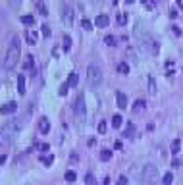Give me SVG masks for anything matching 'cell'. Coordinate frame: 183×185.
Wrapping results in <instances>:
<instances>
[{
  "instance_id": "cell-23",
  "label": "cell",
  "mask_w": 183,
  "mask_h": 185,
  "mask_svg": "<svg viewBox=\"0 0 183 185\" xmlns=\"http://www.w3.org/2000/svg\"><path fill=\"white\" fill-rule=\"evenodd\" d=\"M145 108V100L143 98H137L135 102H133V110H143Z\"/></svg>"
},
{
  "instance_id": "cell-13",
  "label": "cell",
  "mask_w": 183,
  "mask_h": 185,
  "mask_svg": "<svg viewBox=\"0 0 183 185\" xmlns=\"http://www.w3.org/2000/svg\"><path fill=\"white\" fill-rule=\"evenodd\" d=\"M121 123H123L121 114H114V116H112V125H114V127H121Z\"/></svg>"
},
{
  "instance_id": "cell-7",
  "label": "cell",
  "mask_w": 183,
  "mask_h": 185,
  "mask_svg": "<svg viewBox=\"0 0 183 185\" xmlns=\"http://www.w3.org/2000/svg\"><path fill=\"white\" fill-rule=\"evenodd\" d=\"M108 23H110V19H108V15H106V14L96 15V19H95V25H96V27H106Z\"/></svg>"
},
{
  "instance_id": "cell-34",
  "label": "cell",
  "mask_w": 183,
  "mask_h": 185,
  "mask_svg": "<svg viewBox=\"0 0 183 185\" xmlns=\"http://www.w3.org/2000/svg\"><path fill=\"white\" fill-rule=\"evenodd\" d=\"M118 185H127V178H125V175H120V179H118Z\"/></svg>"
},
{
  "instance_id": "cell-33",
  "label": "cell",
  "mask_w": 183,
  "mask_h": 185,
  "mask_svg": "<svg viewBox=\"0 0 183 185\" xmlns=\"http://www.w3.org/2000/svg\"><path fill=\"white\" fill-rule=\"evenodd\" d=\"M43 37H50V27H46V25H43Z\"/></svg>"
},
{
  "instance_id": "cell-10",
  "label": "cell",
  "mask_w": 183,
  "mask_h": 185,
  "mask_svg": "<svg viewBox=\"0 0 183 185\" xmlns=\"http://www.w3.org/2000/svg\"><path fill=\"white\" fill-rule=\"evenodd\" d=\"M77 83H79V75H77V71H71L70 75H68V85H70V87H75Z\"/></svg>"
},
{
  "instance_id": "cell-40",
  "label": "cell",
  "mask_w": 183,
  "mask_h": 185,
  "mask_svg": "<svg viewBox=\"0 0 183 185\" xmlns=\"http://www.w3.org/2000/svg\"><path fill=\"white\" fill-rule=\"evenodd\" d=\"M102 185H110V178H108V175H106V178L102 179Z\"/></svg>"
},
{
  "instance_id": "cell-16",
  "label": "cell",
  "mask_w": 183,
  "mask_h": 185,
  "mask_svg": "<svg viewBox=\"0 0 183 185\" xmlns=\"http://www.w3.org/2000/svg\"><path fill=\"white\" fill-rule=\"evenodd\" d=\"M33 64H35V58L31 54H27L25 62H23V68H25V69H31V68H33Z\"/></svg>"
},
{
  "instance_id": "cell-24",
  "label": "cell",
  "mask_w": 183,
  "mask_h": 185,
  "mask_svg": "<svg viewBox=\"0 0 183 185\" xmlns=\"http://www.w3.org/2000/svg\"><path fill=\"white\" fill-rule=\"evenodd\" d=\"M162 181H164V185H170V183L173 181V174H172V172H168V174L162 178Z\"/></svg>"
},
{
  "instance_id": "cell-11",
  "label": "cell",
  "mask_w": 183,
  "mask_h": 185,
  "mask_svg": "<svg viewBox=\"0 0 183 185\" xmlns=\"http://www.w3.org/2000/svg\"><path fill=\"white\" fill-rule=\"evenodd\" d=\"M18 93L25 94V75H18Z\"/></svg>"
},
{
  "instance_id": "cell-21",
  "label": "cell",
  "mask_w": 183,
  "mask_h": 185,
  "mask_svg": "<svg viewBox=\"0 0 183 185\" xmlns=\"http://www.w3.org/2000/svg\"><path fill=\"white\" fill-rule=\"evenodd\" d=\"M40 162H43L44 166H50V164L54 162V156H52V154H46V156H40Z\"/></svg>"
},
{
  "instance_id": "cell-36",
  "label": "cell",
  "mask_w": 183,
  "mask_h": 185,
  "mask_svg": "<svg viewBox=\"0 0 183 185\" xmlns=\"http://www.w3.org/2000/svg\"><path fill=\"white\" fill-rule=\"evenodd\" d=\"M172 31H173V35H181V29H179L177 25H173V27H172Z\"/></svg>"
},
{
  "instance_id": "cell-35",
  "label": "cell",
  "mask_w": 183,
  "mask_h": 185,
  "mask_svg": "<svg viewBox=\"0 0 183 185\" xmlns=\"http://www.w3.org/2000/svg\"><path fill=\"white\" fill-rule=\"evenodd\" d=\"M145 6L148 8V10H152V8H154V2H150V0H145Z\"/></svg>"
},
{
  "instance_id": "cell-18",
  "label": "cell",
  "mask_w": 183,
  "mask_h": 185,
  "mask_svg": "<svg viewBox=\"0 0 183 185\" xmlns=\"http://www.w3.org/2000/svg\"><path fill=\"white\" fill-rule=\"evenodd\" d=\"M123 135H125V137H133V135H135V125H133V123H127Z\"/></svg>"
},
{
  "instance_id": "cell-2",
  "label": "cell",
  "mask_w": 183,
  "mask_h": 185,
  "mask_svg": "<svg viewBox=\"0 0 183 185\" xmlns=\"http://www.w3.org/2000/svg\"><path fill=\"white\" fill-rule=\"evenodd\" d=\"M102 77H104V73H102V68L98 64H91L87 68V79H89L91 87H98L102 83Z\"/></svg>"
},
{
  "instance_id": "cell-31",
  "label": "cell",
  "mask_w": 183,
  "mask_h": 185,
  "mask_svg": "<svg viewBox=\"0 0 183 185\" xmlns=\"http://www.w3.org/2000/svg\"><path fill=\"white\" fill-rule=\"evenodd\" d=\"M98 133H106V122H98Z\"/></svg>"
},
{
  "instance_id": "cell-39",
  "label": "cell",
  "mask_w": 183,
  "mask_h": 185,
  "mask_svg": "<svg viewBox=\"0 0 183 185\" xmlns=\"http://www.w3.org/2000/svg\"><path fill=\"white\" fill-rule=\"evenodd\" d=\"M170 18L176 19V18H177V12H176V10H172V12H170Z\"/></svg>"
},
{
  "instance_id": "cell-9",
  "label": "cell",
  "mask_w": 183,
  "mask_h": 185,
  "mask_svg": "<svg viewBox=\"0 0 183 185\" xmlns=\"http://www.w3.org/2000/svg\"><path fill=\"white\" fill-rule=\"evenodd\" d=\"M116 102H118V106H120V108H125V106H127V97L120 91V93L116 94Z\"/></svg>"
},
{
  "instance_id": "cell-38",
  "label": "cell",
  "mask_w": 183,
  "mask_h": 185,
  "mask_svg": "<svg viewBox=\"0 0 183 185\" xmlns=\"http://www.w3.org/2000/svg\"><path fill=\"white\" fill-rule=\"evenodd\" d=\"M168 68H170V69L173 68V62H172V60H168V62H166V69H168Z\"/></svg>"
},
{
  "instance_id": "cell-28",
  "label": "cell",
  "mask_w": 183,
  "mask_h": 185,
  "mask_svg": "<svg viewBox=\"0 0 183 185\" xmlns=\"http://www.w3.org/2000/svg\"><path fill=\"white\" fill-rule=\"evenodd\" d=\"M110 158H112V153H110V150H106V149H104L102 153H100V160H110Z\"/></svg>"
},
{
  "instance_id": "cell-30",
  "label": "cell",
  "mask_w": 183,
  "mask_h": 185,
  "mask_svg": "<svg viewBox=\"0 0 183 185\" xmlns=\"http://www.w3.org/2000/svg\"><path fill=\"white\" fill-rule=\"evenodd\" d=\"M85 183H87V185H93V183H95V175H93V174H87V175H85Z\"/></svg>"
},
{
  "instance_id": "cell-26",
  "label": "cell",
  "mask_w": 183,
  "mask_h": 185,
  "mask_svg": "<svg viewBox=\"0 0 183 185\" xmlns=\"http://www.w3.org/2000/svg\"><path fill=\"white\" fill-rule=\"evenodd\" d=\"M179 147H181V141H179V139H176V141L172 143V153H173V154L179 153Z\"/></svg>"
},
{
  "instance_id": "cell-8",
  "label": "cell",
  "mask_w": 183,
  "mask_h": 185,
  "mask_svg": "<svg viewBox=\"0 0 183 185\" xmlns=\"http://www.w3.org/2000/svg\"><path fill=\"white\" fill-rule=\"evenodd\" d=\"M64 21H66V25H71L73 23V10L70 6L64 8Z\"/></svg>"
},
{
  "instance_id": "cell-3",
  "label": "cell",
  "mask_w": 183,
  "mask_h": 185,
  "mask_svg": "<svg viewBox=\"0 0 183 185\" xmlns=\"http://www.w3.org/2000/svg\"><path fill=\"white\" fill-rule=\"evenodd\" d=\"M158 179V170L154 164H146L143 168V172H141V181L143 185H154V181Z\"/></svg>"
},
{
  "instance_id": "cell-1",
  "label": "cell",
  "mask_w": 183,
  "mask_h": 185,
  "mask_svg": "<svg viewBox=\"0 0 183 185\" xmlns=\"http://www.w3.org/2000/svg\"><path fill=\"white\" fill-rule=\"evenodd\" d=\"M19 54H21V46H19V37L12 39V44L6 52V58H4V68L6 69H14L19 62Z\"/></svg>"
},
{
  "instance_id": "cell-22",
  "label": "cell",
  "mask_w": 183,
  "mask_h": 185,
  "mask_svg": "<svg viewBox=\"0 0 183 185\" xmlns=\"http://www.w3.org/2000/svg\"><path fill=\"white\" fill-rule=\"evenodd\" d=\"M64 178H66V181H75V179H77V174H75V172H73V170H70V172H66V175H64Z\"/></svg>"
},
{
  "instance_id": "cell-15",
  "label": "cell",
  "mask_w": 183,
  "mask_h": 185,
  "mask_svg": "<svg viewBox=\"0 0 183 185\" xmlns=\"http://www.w3.org/2000/svg\"><path fill=\"white\" fill-rule=\"evenodd\" d=\"M64 50H66V52H70L71 50V37L70 35H64Z\"/></svg>"
},
{
  "instance_id": "cell-17",
  "label": "cell",
  "mask_w": 183,
  "mask_h": 185,
  "mask_svg": "<svg viewBox=\"0 0 183 185\" xmlns=\"http://www.w3.org/2000/svg\"><path fill=\"white\" fill-rule=\"evenodd\" d=\"M93 25H95V23H93L91 19H87V18H85V19H81V27H83L85 31H91V29H93Z\"/></svg>"
},
{
  "instance_id": "cell-32",
  "label": "cell",
  "mask_w": 183,
  "mask_h": 185,
  "mask_svg": "<svg viewBox=\"0 0 183 185\" xmlns=\"http://www.w3.org/2000/svg\"><path fill=\"white\" fill-rule=\"evenodd\" d=\"M148 89H150V93H154V91H156V85H154V79H152V77L148 79Z\"/></svg>"
},
{
  "instance_id": "cell-37",
  "label": "cell",
  "mask_w": 183,
  "mask_h": 185,
  "mask_svg": "<svg viewBox=\"0 0 183 185\" xmlns=\"http://www.w3.org/2000/svg\"><path fill=\"white\" fill-rule=\"evenodd\" d=\"M87 145H89V147H95V145H96V139H93V137H91V139L87 141Z\"/></svg>"
},
{
  "instance_id": "cell-14",
  "label": "cell",
  "mask_w": 183,
  "mask_h": 185,
  "mask_svg": "<svg viewBox=\"0 0 183 185\" xmlns=\"http://www.w3.org/2000/svg\"><path fill=\"white\" fill-rule=\"evenodd\" d=\"M118 71L123 73V75H127L129 73V64L127 62H120V64H118Z\"/></svg>"
},
{
  "instance_id": "cell-25",
  "label": "cell",
  "mask_w": 183,
  "mask_h": 185,
  "mask_svg": "<svg viewBox=\"0 0 183 185\" xmlns=\"http://www.w3.org/2000/svg\"><path fill=\"white\" fill-rule=\"evenodd\" d=\"M116 21L120 23V25H125V23H127V15H125V14H118Z\"/></svg>"
},
{
  "instance_id": "cell-27",
  "label": "cell",
  "mask_w": 183,
  "mask_h": 185,
  "mask_svg": "<svg viewBox=\"0 0 183 185\" xmlns=\"http://www.w3.org/2000/svg\"><path fill=\"white\" fill-rule=\"evenodd\" d=\"M68 89H70V85H68V81H66V83H62V85H60L58 93H60V94L64 97V94H68Z\"/></svg>"
},
{
  "instance_id": "cell-4",
  "label": "cell",
  "mask_w": 183,
  "mask_h": 185,
  "mask_svg": "<svg viewBox=\"0 0 183 185\" xmlns=\"http://www.w3.org/2000/svg\"><path fill=\"white\" fill-rule=\"evenodd\" d=\"M73 112H75V116L79 118L81 122L85 120V114H87V104H85V94L79 93L75 97V102H73Z\"/></svg>"
},
{
  "instance_id": "cell-12",
  "label": "cell",
  "mask_w": 183,
  "mask_h": 185,
  "mask_svg": "<svg viewBox=\"0 0 183 185\" xmlns=\"http://www.w3.org/2000/svg\"><path fill=\"white\" fill-rule=\"evenodd\" d=\"M104 43H106L108 46H116V44L120 43V39H116L114 35H106V37H104Z\"/></svg>"
},
{
  "instance_id": "cell-6",
  "label": "cell",
  "mask_w": 183,
  "mask_h": 185,
  "mask_svg": "<svg viewBox=\"0 0 183 185\" xmlns=\"http://www.w3.org/2000/svg\"><path fill=\"white\" fill-rule=\"evenodd\" d=\"M39 131L40 133H48V131H50V122H48V118H40L39 120Z\"/></svg>"
},
{
  "instance_id": "cell-5",
  "label": "cell",
  "mask_w": 183,
  "mask_h": 185,
  "mask_svg": "<svg viewBox=\"0 0 183 185\" xmlns=\"http://www.w3.org/2000/svg\"><path fill=\"white\" fill-rule=\"evenodd\" d=\"M15 110H18V102H15V100H10V102H6V104H2L0 114L8 116V114H15Z\"/></svg>"
},
{
  "instance_id": "cell-41",
  "label": "cell",
  "mask_w": 183,
  "mask_h": 185,
  "mask_svg": "<svg viewBox=\"0 0 183 185\" xmlns=\"http://www.w3.org/2000/svg\"><path fill=\"white\" fill-rule=\"evenodd\" d=\"M21 4V0H12V6H19Z\"/></svg>"
},
{
  "instance_id": "cell-20",
  "label": "cell",
  "mask_w": 183,
  "mask_h": 185,
  "mask_svg": "<svg viewBox=\"0 0 183 185\" xmlns=\"http://www.w3.org/2000/svg\"><path fill=\"white\" fill-rule=\"evenodd\" d=\"M21 21L25 23V25H33V23H35V18L31 14H25V15H21Z\"/></svg>"
},
{
  "instance_id": "cell-29",
  "label": "cell",
  "mask_w": 183,
  "mask_h": 185,
  "mask_svg": "<svg viewBox=\"0 0 183 185\" xmlns=\"http://www.w3.org/2000/svg\"><path fill=\"white\" fill-rule=\"evenodd\" d=\"M37 8H39V12H40V14H43V15H46V14H48V10H46V6H44V4H43V2H37Z\"/></svg>"
},
{
  "instance_id": "cell-19",
  "label": "cell",
  "mask_w": 183,
  "mask_h": 185,
  "mask_svg": "<svg viewBox=\"0 0 183 185\" xmlns=\"http://www.w3.org/2000/svg\"><path fill=\"white\" fill-rule=\"evenodd\" d=\"M25 41H27L29 44H35V43H37V35H35L33 31H27V33H25Z\"/></svg>"
},
{
  "instance_id": "cell-42",
  "label": "cell",
  "mask_w": 183,
  "mask_h": 185,
  "mask_svg": "<svg viewBox=\"0 0 183 185\" xmlns=\"http://www.w3.org/2000/svg\"><path fill=\"white\" fill-rule=\"evenodd\" d=\"M93 2H95V4H98V2H100V0H93Z\"/></svg>"
}]
</instances>
